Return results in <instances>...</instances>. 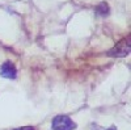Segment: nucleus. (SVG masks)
<instances>
[{
	"label": "nucleus",
	"mask_w": 131,
	"mask_h": 130,
	"mask_svg": "<svg viewBox=\"0 0 131 130\" xmlns=\"http://www.w3.org/2000/svg\"><path fill=\"white\" fill-rule=\"evenodd\" d=\"M52 130H75L76 124L71 120L68 116H57L52 120Z\"/></svg>",
	"instance_id": "obj_1"
},
{
	"label": "nucleus",
	"mask_w": 131,
	"mask_h": 130,
	"mask_svg": "<svg viewBox=\"0 0 131 130\" xmlns=\"http://www.w3.org/2000/svg\"><path fill=\"white\" fill-rule=\"evenodd\" d=\"M130 53V39H123L121 42H118L115 47L113 50H110L107 54L110 57H126Z\"/></svg>",
	"instance_id": "obj_2"
},
{
	"label": "nucleus",
	"mask_w": 131,
	"mask_h": 130,
	"mask_svg": "<svg viewBox=\"0 0 131 130\" xmlns=\"http://www.w3.org/2000/svg\"><path fill=\"white\" fill-rule=\"evenodd\" d=\"M0 75H2L3 78H7V79H16L17 70L15 67V64L12 62L3 63L2 67H0Z\"/></svg>",
	"instance_id": "obj_3"
},
{
	"label": "nucleus",
	"mask_w": 131,
	"mask_h": 130,
	"mask_svg": "<svg viewBox=\"0 0 131 130\" xmlns=\"http://www.w3.org/2000/svg\"><path fill=\"white\" fill-rule=\"evenodd\" d=\"M96 13H97L98 16H102V17L107 16V15H109V5H107L106 3L98 4V7L96 8Z\"/></svg>",
	"instance_id": "obj_4"
},
{
	"label": "nucleus",
	"mask_w": 131,
	"mask_h": 130,
	"mask_svg": "<svg viewBox=\"0 0 131 130\" xmlns=\"http://www.w3.org/2000/svg\"><path fill=\"white\" fill-rule=\"evenodd\" d=\"M15 130H34V127L33 126H23V127H17Z\"/></svg>",
	"instance_id": "obj_5"
},
{
	"label": "nucleus",
	"mask_w": 131,
	"mask_h": 130,
	"mask_svg": "<svg viewBox=\"0 0 131 130\" xmlns=\"http://www.w3.org/2000/svg\"><path fill=\"white\" fill-rule=\"evenodd\" d=\"M107 130H117V127H114V126H112V127H109Z\"/></svg>",
	"instance_id": "obj_6"
}]
</instances>
